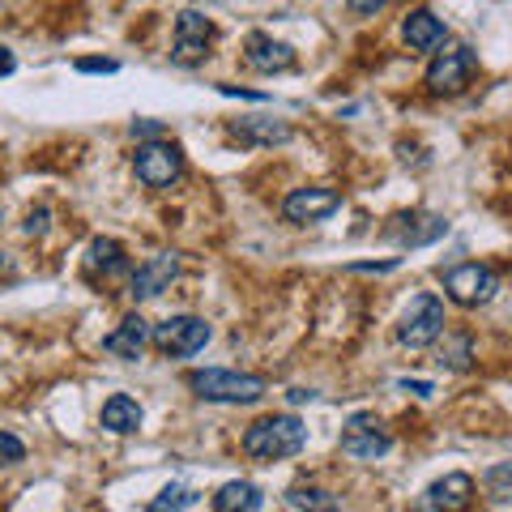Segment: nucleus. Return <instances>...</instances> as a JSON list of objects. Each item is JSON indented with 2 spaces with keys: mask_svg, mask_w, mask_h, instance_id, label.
<instances>
[{
  "mask_svg": "<svg viewBox=\"0 0 512 512\" xmlns=\"http://www.w3.org/2000/svg\"><path fill=\"white\" fill-rule=\"evenodd\" d=\"M393 448V431L384 427L376 414H350L346 427H342V453L346 457H355V461H380L384 453Z\"/></svg>",
  "mask_w": 512,
  "mask_h": 512,
  "instance_id": "nucleus-8",
  "label": "nucleus"
},
{
  "mask_svg": "<svg viewBox=\"0 0 512 512\" xmlns=\"http://www.w3.org/2000/svg\"><path fill=\"white\" fill-rule=\"evenodd\" d=\"M180 508H197V491H192V487L171 483V487H163L150 500V512H180Z\"/></svg>",
  "mask_w": 512,
  "mask_h": 512,
  "instance_id": "nucleus-23",
  "label": "nucleus"
},
{
  "mask_svg": "<svg viewBox=\"0 0 512 512\" xmlns=\"http://www.w3.org/2000/svg\"><path fill=\"white\" fill-rule=\"evenodd\" d=\"M150 342L163 350L167 359H188V355H197V350H205V342H210V325H205L201 316H171V320H163V325H154Z\"/></svg>",
  "mask_w": 512,
  "mask_h": 512,
  "instance_id": "nucleus-9",
  "label": "nucleus"
},
{
  "mask_svg": "<svg viewBox=\"0 0 512 512\" xmlns=\"http://www.w3.org/2000/svg\"><path fill=\"white\" fill-rule=\"evenodd\" d=\"M231 137L239 146H286L295 133H291V124L274 116H239L231 120Z\"/></svg>",
  "mask_w": 512,
  "mask_h": 512,
  "instance_id": "nucleus-16",
  "label": "nucleus"
},
{
  "mask_svg": "<svg viewBox=\"0 0 512 512\" xmlns=\"http://www.w3.org/2000/svg\"><path fill=\"white\" fill-rule=\"evenodd\" d=\"M312 397H316V393H308V389H291V402H295V406H299V402H312Z\"/></svg>",
  "mask_w": 512,
  "mask_h": 512,
  "instance_id": "nucleus-35",
  "label": "nucleus"
},
{
  "mask_svg": "<svg viewBox=\"0 0 512 512\" xmlns=\"http://www.w3.org/2000/svg\"><path fill=\"white\" fill-rule=\"evenodd\" d=\"M18 261H13V252H0V282H18Z\"/></svg>",
  "mask_w": 512,
  "mask_h": 512,
  "instance_id": "nucleus-32",
  "label": "nucleus"
},
{
  "mask_svg": "<svg viewBox=\"0 0 512 512\" xmlns=\"http://www.w3.org/2000/svg\"><path fill=\"white\" fill-rule=\"evenodd\" d=\"M303 444H308V427L295 414H265L244 431V453L252 461H265V466L303 453Z\"/></svg>",
  "mask_w": 512,
  "mask_h": 512,
  "instance_id": "nucleus-1",
  "label": "nucleus"
},
{
  "mask_svg": "<svg viewBox=\"0 0 512 512\" xmlns=\"http://www.w3.org/2000/svg\"><path fill=\"white\" fill-rule=\"evenodd\" d=\"M470 504H474V478L470 474H444L414 500V508H423V512H461Z\"/></svg>",
  "mask_w": 512,
  "mask_h": 512,
  "instance_id": "nucleus-12",
  "label": "nucleus"
},
{
  "mask_svg": "<svg viewBox=\"0 0 512 512\" xmlns=\"http://www.w3.org/2000/svg\"><path fill=\"white\" fill-rule=\"evenodd\" d=\"M384 5H389V0H346V9H350V13H359V18H376Z\"/></svg>",
  "mask_w": 512,
  "mask_h": 512,
  "instance_id": "nucleus-27",
  "label": "nucleus"
},
{
  "mask_svg": "<svg viewBox=\"0 0 512 512\" xmlns=\"http://www.w3.org/2000/svg\"><path fill=\"white\" fill-rule=\"evenodd\" d=\"M338 205H342L338 188H295L291 197L282 201V218L291 222V227H308V222H325Z\"/></svg>",
  "mask_w": 512,
  "mask_h": 512,
  "instance_id": "nucleus-10",
  "label": "nucleus"
},
{
  "mask_svg": "<svg viewBox=\"0 0 512 512\" xmlns=\"http://www.w3.org/2000/svg\"><path fill=\"white\" fill-rule=\"evenodd\" d=\"M244 60H248V69H256V73H286V69H295V47L278 43L274 35L252 30L248 43H244Z\"/></svg>",
  "mask_w": 512,
  "mask_h": 512,
  "instance_id": "nucleus-14",
  "label": "nucleus"
},
{
  "mask_svg": "<svg viewBox=\"0 0 512 512\" xmlns=\"http://www.w3.org/2000/svg\"><path fill=\"white\" fill-rule=\"evenodd\" d=\"M483 487L491 495V504H512V461H500L483 474Z\"/></svg>",
  "mask_w": 512,
  "mask_h": 512,
  "instance_id": "nucleus-24",
  "label": "nucleus"
},
{
  "mask_svg": "<svg viewBox=\"0 0 512 512\" xmlns=\"http://www.w3.org/2000/svg\"><path fill=\"white\" fill-rule=\"evenodd\" d=\"M133 171H137V180L154 188V192H163L171 184H180L184 180V154L175 141L167 137H154V141H141L137 154H133Z\"/></svg>",
  "mask_w": 512,
  "mask_h": 512,
  "instance_id": "nucleus-4",
  "label": "nucleus"
},
{
  "mask_svg": "<svg viewBox=\"0 0 512 512\" xmlns=\"http://www.w3.org/2000/svg\"><path fill=\"white\" fill-rule=\"evenodd\" d=\"M133 137L137 141H154V137H163V124L158 120H133Z\"/></svg>",
  "mask_w": 512,
  "mask_h": 512,
  "instance_id": "nucleus-28",
  "label": "nucleus"
},
{
  "mask_svg": "<svg viewBox=\"0 0 512 512\" xmlns=\"http://www.w3.org/2000/svg\"><path fill=\"white\" fill-rule=\"evenodd\" d=\"M397 265H402V256H389V261H359V265H350V274H389Z\"/></svg>",
  "mask_w": 512,
  "mask_h": 512,
  "instance_id": "nucleus-26",
  "label": "nucleus"
},
{
  "mask_svg": "<svg viewBox=\"0 0 512 512\" xmlns=\"http://www.w3.org/2000/svg\"><path fill=\"white\" fill-rule=\"evenodd\" d=\"M402 39H406L410 52H436V47L448 43V26L431 9H414L402 22Z\"/></svg>",
  "mask_w": 512,
  "mask_h": 512,
  "instance_id": "nucleus-17",
  "label": "nucleus"
},
{
  "mask_svg": "<svg viewBox=\"0 0 512 512\" xmlns=\"http://www.w3.org/2000/svg\"><path fill=\"white\" fill-rule=\"evenodd\" d=\"M440 367H448V372H470L474 367V338L470 333H440Z\"/></svg>",
  "mask_w": 512,
  "mask_h": 512,
  "instance_id": "nucleus-21",
  "label": "nucleus"
},
{
  "mask_svg": "<svg viewBox=\"0 0 512 512\" xmlns=\"http://www.w3.org/2000/svg\"><path fill=\"white\" fill-rule=\"evenodd\" d=\"M389 239H397L402 248H427L436 244L440 235H448V218L444 214H423V210H410V214H397L389 222Z\"/></svg>",
  "mask_w": 512,
  "mask_h": 512,
  "instance_id": "nucleus-13",
  "label": "nucleus"
},
{
  "mask_svg": "<svg viewBox=\"0 0 512 512\" xmlns=\"http://www.w3.org/2000/svg\"><path fill=\"white\" fill-rule=\"evenodd\" d=\"M77 73H120L116 60H77Z\"/></svg>",
  "mask_w": 512,
  "mask_h": 512,
  "instance_id": "nucleus-29",
  "label": "nucleus"
},
{
  "mask_svg": "<svg viewBox=\"0 0 512 512\" xmlns=\"http://www.w3.org/2000/svg\"><path fill=\"white\" fill-rule=\"evenodd\" d=\"M286 504L291 508H308V512H333L342 508V500L325 487H312V483H295L291 491H286Z\"/></svg>",
  "mask_w": 512,
  "mask_h": 512,
  "instance_id": "nucleus-22",
  "label": "nucleus"
},
{
  "mask_svg": "<svg viewBox=\"0 0 512 512\" xmlns=\"http://www.w3.org/2000/svg\"><path fill=\"white\" fill-rule=\"evenodd\" d=\"M218 39L214 22L205 18L197 9H184L180 18H175V39H171V60L180 64V69H197V64L210 56V47Z\"/></svg>",
  "mask_w": 512,
  "mask_h": 512,
  "instance_id": "nucleus-7",
  "label": "nucleus"
},
{
  "mask_svg": "<svg viewBox=\"0 0 512 512\" xmlns=\"http://www.w3.org/2000/svg\"><path fill=\"white\" fill-rule=\"evenodd\" d=\"M474 69H478L474 47L457 43V47H448V52H440L436 60H431L423 86H427V94H436V99H453V94H461L474 82Z\"/></svg>",
  "mask_w": 512,
  "mask_h": 512,
  "instance_id": "nucleus-6",
  "label": "nucleus"
},
{
  "mask_svg": "<svg viewBox=\"0 0 512 512\" xmlns=\"http://www.w3.org/2000/svg\"><path fill=\"white\" fill-rule=\"evenodd\" d=\"M444 325H448L444 299L431 295V291H423V295L410 299V308L402 312V320H397V342L410 346V350H427V346L440 342Z\"/></svg>",
  "mask_w": 512,
  "mask_h": 512,
  "instance_id": "nucleus-3",
  "label": "nucleus"
},
{
  "mask_svg": "<svg viewBox=\"0 0 512 512\" xmlns=\"http://www.w3.org/2000/svg\"><path fill=\"white\" fill-rule=\"evenodd\" d=\"M150 320L141 316V312H133V316H124L116 329L103 338V350L107 355H116V359H141L146 355V346H150Z\"/></svg>",
  "mask_w": 512,
  "mask_h": 512,
  "instance_id": "nucleus-15",
  "label": "nucleus"
},
{
  "mask_svg": "<svg viewBox=\"0 0 512 512\" xmlns=\"http://www.w3.org/2000/svg\"><path fill=\"white\" fill-rule=\"evenodd\" d=\"M175 278H180V256L158 252V256H150L146 265H137L133 274H128V295H133L137 303L141 299H158L163 291H171Z\"/></svg>",
  "mask_w": 512,
  "mask_h": 512,
  "instance_id": "nucleus-11",
  "label": "nucleus"
},
{
  "mask_svg": "<svg viewBox=\"0 0 512 512\" xmlns=\"http://www.w3.org/2000/svg\"><path fill=\"white\" fill-rule=\"evenodd\" d=\"M141 419H146V414H141V406L128 393H116V397L103 402V427L116 431V436H133V431L141 427Z\"/></svg>",
  "mask_w": 512,
  "mask_h": 512,
  "instance_id": "nucleus-20",
  "label": "nucleus"
},
{
  "mask_svg": "<svg viewBox=\"0 0 512 512\" xmlns=\"http://www.w3.org/2000/svg\"><path fill=\"white\" fill-rule=\"evenodd\" d=\"M402 389H406V393H414V397H431V393H436L427 380H402Z\"/></svg>",
  "mask_w": 512,
  "mask_h": 512,
  "instance_id": "nucleus-33",
  "label": "nucleus"
},
{
  "mask_svg": "<svg viewBox=\"0 0 512 512\" xmlns=\"http://www.w3.org/2000/svg\"><path fill=\"white\" fill-rule=\"evenodd\" d=\"M47 205H39V210H30V218H26V235H43L47 231Z\"/></svg>",
  "mask_w": 512,
  "mask_h": 512,
  "instance_id": "nucleus-31",
  "label": "nucleus"
},
{
  "mask_svg": "<svg viewBox=\"0 0 512 512\" xmlns=\"http://www.w3.org/2000/svg\"><path fill=\"white\" fill-rule=\"evenodd\" d=\"M26 457V444L18 436H9V431H0V466H18Z\"/></svg>",
  "mask_w": 512,
  "mask_h": 512,
  "instance_id": "nucleus-25",
  "label": "nucleus"
},
{
  "mask_svg": "<svg viewBox=\"0 0 512 512\" xmlns=\"http://www.w3.org/2000/svg\"><path fill=\"white\" fill-rule=\"evenodd\" d=\"M444 295L461 303V308H483L500 295V274L491 265H478V261H461L453 269H444Z\"/></svg>",
  "mask_w": 512,
  "mask_h": 512,
  "instance_id": "nucleus-5",
  "label": "nucleus"
},
{
  "mask_svg": "<svg viewBox=\"0 0 512 512\" xmlns=\"http://www.w3.org/2000/svg\"><path fill=\"white\" fill-rule=\"evenodd\" d=\"M13 69H18V60H13L9 47H0V77H9Z\"/></svg>",
  "mask_w": 512,
  "mask_h": 512,
  "instance_id": "nucleus-34",
  "label": "nucleus"
},
{
  "mask_svg": "<svg viewBox=\"0 0 512 512\" xmlns=\"http://www.w3.org/2000/svg\"><path fill=\"white\" fill-rule=\"evenodd\" d=\"M218 94H227V99H252V103H265L269 99V94H261V90H239V86H227V82L218 86Z\"/></svg>",
  "mask_w": 512,
  "mask_h": 512,
  "instance_id": "nucleus-30",
  "label": "nucleus"
},
{
  "mask_svg": "<svg viewBox=\"0 0 512 512\" xmlns=\"http://www.w3.org/2000/svg\"><path fill=\"white\" fill-rule=\"evenodd\" d=\"M188 389L201 402H218V406H256L269 393L265 376L252 372H227V367H205V372L188 376Z\"/></svg>",
  "mask_w": 512,
  "mask_h": 512,
  "instance_id": "nucleus-2",
  "label": "nucleus"
},
{
  "mask_svg": "<svg viewBox=\"0 0 512 512\" xmlns=\"http://www.w3.org/2000/svg\"><path fill=\"white\" fill-rule=\"evenodd\" d=\"M86 274L90 278H124V274H133V265H128V252L120 239H111V235H99L90 244V256H86Z\"/></svg>",
  "mask_w": 512,
  "mask_h": 512,
  "instance_id": "nucleus-18",
  "label": "nucleus"
},
{
  "mask_svg": "<svg viewBox=\"0 0 512 512\" xmlns=\"http://www.w3.org/2000/svg\"><path fill=\"white\" fill-rule=\"evenodd\" d=\"M0 222H5V205H0Z\"/></svg>",
  "mask_w": 512,
  "mask_h": 512,
  "instance_id": "nucleus-36",
  "label": "nucleus"
},
{
  "mask_svg": "<svg viewBox=\"0 0 512 512\" xmlns=\"http://www.w3.org/2000/svg\"><path fill=\"white\" fill-rule=\"evenodd\" d=\"M265 508V495L248 478H235V483H222L214 495V512H261Z\"/></svg>",
  "mask_w": 512,
  "mask_h": 512,
  "instance_id": "nucleus-19",
  "label": "nucleus"
}]
</instances>
